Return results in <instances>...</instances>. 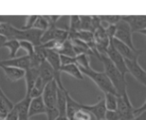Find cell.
Here are the masks:
<instances>
[{"instance_id":"obj_1","label":"cell","mask_w":146,"mask_h":120,"mask_svg":"<svg viewBox=\"0 0 146 120\" xmlns=\"http://www.w3.org/2000/svg\"><path fill=\"white\" fill-rule=\"evenodd\" d=\"M43 33H44L43 31L37 30L34 28L28 29V30L16 28L8 22H4V25L0 30V34L6 37L7 40H10V39H15L18 41L26 40L33 43L35 47L41 44Z\"/></svg>"},{"instance_id":"obj_2","label":"cell","mask_w":146,"mask_h":120,"mask_svg":"<svg viewBox=\"0 0 146 120\" xmlns=\"http://www.w3.org/2000/svg\"><path fill=\"white\" fill-rule=\"evenodd\" d=\"M99 60L103 64L104 72L115 87L118 96H122L123 94L127 93V82H126L125 75L119 71V69L114 65L106 53L100 54Z\"/></svg>"},{"instance_id":"obj_3","label":"cell","mask_w":146,"mask_h":120,"mask_svg":"<svg viewBox=\"0 0 146 120\" xmlns=\"http://www.w3.org/2000/svg\"><path fill=\"white\" fill-rule=\"evenodd\" d=\"M57 85L56 81L53 80L50 83L45 86V89L43 91L42 98L44 101L45 107H46V115L47 120H55L56 117L59 116L58 110H57Z\"/></svg>"},{"instance_id":"obj_4","label":"cell","mask_w":146,"mask_h":120,"mask_svg":"<svg viewBox=\"0 0 146 120\" xmlns=\"http://www.w3.org/2000/svg\"><path fill=\"white\" fill-rule=\"evenodd\" d=\"M80 70H81V72L83 73V75L90 78V79L97 85V87L99 88L102 92H104V94L112 93V94L118 95L115 87L113 86L112 82L110 81V79L108 78V76L106 75V73L104 71H96V70H94L92 67L80 68Z\"/></svg>"},{"instance_id":"obj_5","label":"cell","mask_w":146,"mask_h":120,"mask_svg":"<svg viewBox=\"0 0 146 120\" xmlns=\"http://www.w3.org/2000/svg\"><path fill=\"white\" fill-rule=\"evenodd\" d=\"M132 34L133 33L131 31V28L128 25V23H126L124 20L121 19L116 24V31H115V35H114V38L125 43L126 45H128L133 50H137L135 48V46H134L133 40H132Z\"/></svg>"},{"instance_id":"obj_6","label":"cell","mask_w":146,"mask_h":120,"mask_svg":"<svg viewBox=\"0 0 146 120\" xmlns=\"http://www.w3.org/2000/svg\"><path fill=\"white\" fill-rule=\"evenodd\" d=\"M116 110L119 113L121 120H131L135 117L134 116L135 107H133V105L131 104L128 93L123 94L122 96H118L117 109Z\"/></svg>"},{"instance_id":"obj_7","label":"cell","mask_w":146,"mask_h":120,"mask_svg":"<svg viewBox=\"0 0 146 120\" xmlns=\"http://www.w3.org/2000/svg\"><path fill=\"white\" fill-rule=\"evenodd\" d=\"M69 37V30L68 29L58 28L56 26H49L46 31H44L41 39V43H46L49 41L58 40V41H65Z\"/></svg>"},{"instance_id":"obj_8","label":"cell","mask_w":146,"mask_h":120,"mask_svg":"<svg viewBox=\"0 0 146 120\" xmlns=\"http://www.w3.org/2000/svg\"><path fill=\"white\" fill-rule=\"evenodd\" d=\"M126 67H127L128 73H130L140 84L146 87V70L140 66L138 63V59H134V60H129V59H125Z\"/></svg>"},{"instance_id":"obj_9","label":"cell","mask_w":146,"mask_h":120,"mask_svg":"<svg viewBox=\"0 0 146 120\" xmlns=\"http://www.w3.org/2000/svg\"><path fill=\"white\" fill-rule=\"evenodd\" d=\"M106 54H107V56L110 58V60L113 62V64L119 69V71L121 72L122 74L126 75V74L128 73V70H127L126 63H125V58H124V57L118 52L117 49L114 47L113 43H112V39H111V41H110L109 47H108L107 51H106Z\"/></svg>"},{"instance_id":"obj_10","label":"cell","mask_w":146,"mask_h":120,"mask_svg":"<svg viewBox=\"0 0 146 120\" xmlns=\"http://www.w3.org/2000/svg\"><path fill=\"white\" fill-rule=\"evenodd\" d=\"M121 19L128 23L132 33L146 29V15H122Z\"/></svg>"},{"instance_id":"obj_11","label":"cell","mask_w":146,"mask_h":120,"mask_svg":"<svg viewBox=\"0 0 146 120\" xmlns=\"http://www.w3.org/2000/svg\"><path fill=\"white\" fill-rule=\"evenodd\" d=\"M0 66H11V67L27 70L31 68V56L24 55V56L15 57V58L12 59H1L0 60Z\"/></svg>"},{"instance_id":"obj_12","label":"cell","mask_w":146,"mask_h":120,"mask_svg":"<svg viewBox=\"0 0 146 120\" xmlns=\"http://www.w3.org/2000/svg\"><path fill=\"white\" fill-rule=\"evenodd\" d=\"M112 43H113L114 47L117 49V51L124 57L125 59H129V60H134V59H138L140 54L139 50H133L130 48L128 45L125 43L121 42V41L117 40V39L113 38L112 39Z\"/></svg>"},{"instance_id":"obj_13","label":"cell","mask_w":146,"mask_h":120,"mask_svg":"<svg viewBox=\"0 0 146 120\" xmlns=\"http://www.w3.org/2000/svg\"><path fill=\"white\" fill-rule=\"evenodd\" d=\"M84 106H85L86 109H88L89 111H91L94 114V116H95L97 120L105 119V114L106 111H107V108H106L104 97H99L98 98V101L96 103L90 104V105L84 104Z\"/></svg>"},{"instance_id":"obj_14","label":"cell","mask_w":146,"mask_h":120,"mask_svg":"<svg viewBox=\"0 0 146 120\" xmlns=\"http://www.w3.org/2000/svg\"><path fill=\"white\" fill-rule=\"evenodd\" d=\"M39 77V68H29L25 71V82H26V94L25 96L30 97V93Z\"/></svg>"},{"instance_id":"obj_15","label":"cell","mask_w":146,"mask_h":120,"mask_svg":"<svg viewBox=\"0 0 146 120\" xmlns=\"http://www.w3.org/2000/svg\"><path fill=\"white\" fill-rule=\"evenodd\" d=\"M39 114H46V107L42 96L36 98H32L29 105V118H32Z\"/></svg>"},{"instance_id":"obj_16","label":"cell","mask_w":146,"mask_h":120,"mask_svg":"<svg viewBox=\"0 0 146 120\" xmlns=\"http://www.w3.org/2000/svg\"><path fill=\"white\" fill-rule=\"evenodd\" d=\"M31 98L25 96L22 100L15 103L14 108L18 114V120H30L29 118V105H30Z\"/></svg>"},{"instance_id":"obj_17","label":"cell","mask_w":146,"mask_h":120,"mask_svg":"<svg viewBox=\"0 0 146 120\" xmlns=\"http://www.w3.org/2000/svg\"><path fill=\"white\" fill-rule=\"evenodd\" d=\"M3 70L5 76L11 82H16L25 77V71L26 70L20 69V68L11 67V66H0Z\"/></svg>"},{"instance_id":"obj_18","label":"cell","mask_w":146,"mask_h":120,"mask_svg":"<svg viewBox=\"0 0 146 120\" xmlns=\"http://www.w3.org/2000/svg\"><path fill=\"white\" fill-rule=\"evenodd\" d=\"M39 77L44 82L45 85L54 80V72L51 65L47 61H44L39 67Z\"/></svg>"},{"instance_id":"obj_19","label":"cell","mask_w":146,"mask_h":120,"mask_svg":"<svg viewBox=\"0 0 146 120\" xmlns=\"http://www.w3.org/2000/svg\"><path fill=\"white\" fill-rule=\"evenodd\" d=\"M14 105L10 98L7 97V95L4 93L2 88L0 87V113L4 116H7V114L10 113L14 109Z\"/></svg>"},{"instance_id":"obj_20","label":"cell","mask_w":146,"mask_h":120,"mask_svg":"<svg viewBox=\"0 0 146 120\" xmlns=\"http://www.w3.org/2000/svg\"><path fill=\"white\" fill-rule=\"evenodd\" d=\"M66 97H67V107H66V116L69 120L73 119V116L80 108L82 107V103L76 101L72 96L69 94V92L67 91L66 93Z\"/></svg>"},{"instance_id":"obj_21","label":"cell","mask_w":146,"mask_h":120,"mask_svg":"<svg viewBox=\"0 0 146 120\" xmlns=\"http://www.w3.org/2000/svg\"><path fill=\"white\" fill-rule=\"evenodd\" d=\"M67 90L58 87L57 89V110L60 116H66V107H67Z\"/></svg>"},{"instance_id":"obj_22","label":"cell","mask_w":146,"mask_h":120,"mask_svg":"<svg viewBox=\"0 0 146 120\" xmlns=\"http://www.w3.org/2000/svg\"><path fill=\"white\" fill-rule=\"evenodd\" d=\"M61 72H62V73L68 74V75L72 76V77L76 78V79H78V80L84 79L83 73L81 72V70H80V68L78 67L77 64H69V65L62 66Z\"/></svg>"},{"instance_id":"obj_23","label":"cell","mask_w":146,"mask_h":120,"mask_svg":"<svg viewBox=\"0 0 146 120\" xmlns=\"http://www.w3.org/2000/svg\"><path fill=\"white\" fill-rule=\"evenodd\" d=\"M72 120H97L94 114L88 109H86L84 104H82V107L74 114Z\"/></svg>"},{"instance_id":"obj_24","label":"cell","mask_w":146,"mask_h":120,"mask_svg":"<svg viewBox=\"0 0 146 120\" xmlns=\"http://www.w3.org/2000/svg\"><path fill=\"white\" fill-rule=\"evenodd\" d=\"M4 48H7L9 51V59L15 58L17 52L20 49V44H19L18 40H15V39H10V40H7L6 42L3 44Z\"/></svg>"},{"instance_id":"obj_25","label":"cell","mask_w":146,"mask_h":120,"mask_svg":"<svg viewBox=\"0 0 146 120\" xmlns=\"http://www.w3.org/2000/svg\"><path fill=\"white\" fill-rule=\"evenodd\" d=\"M104 99L107 110H116L117 109V100L118 95L112 93H105L104 94Z\"/></svg>"},{"instance_id":"obj_26","label":"cell","mask_w":146,"mask_h":120,"mask_svg":"<svg viewBox=\"0 0 146 120\" xmlns=\"http://www.w3.org/2000/svg\"><path fill=\"white\" fill-rule=\"evenodd\" d=\"M76 64L79 68H89L90 66V60L89 55L87 54H79L76 56Z\"/></svg>"},{"instance_id":"obj_27","label":"cell","mask_w":146,"mask_h":120,"mask_svg":"<svg viewBox=\"0 0 146 120\" xmlns=\"http://www.w3.org/2000/svg\"><path fill=\"white\" fill-rule=\"evenodd\" d=\"M70 32H77L81 30V22H80V16L78 15H72L70 17V27L68 29Z\"/></svg>"},{"instance_id":"obj_28","label":"cell","mask_w":146,"mask_h":120,"mask_svg":"<svg viewBox=\"0 0 146 120\" xmlns=\"http://www.w3.org/2000/svg\"><path fill=\"white\" fill-rule=\"evenodd\" d=\"M19 44H20V49H22L26 55L28 56H32L35 52V46L33 43L29 42V41L26 40H22V41H19Z\"/></svg>"},{"instance_id":"obj_29","label":"cell","mask_w":146,"mask_h":120,"mask_svg":"<svg viewBox=\"0 0 146 120\" xmlns=\"http://www.w3.org/2000/svg\"><path fill=\"white\" fill-rule=\"evenodd\" d=\"M80 22H81V30L93 32L92 16H80Z\"/></svg>"},{"instance_id":"obj_30","label":"cell","mask_w":146,"mask_h":120,"mask_svg":"<svg viewBox=\"0 0 146 120\" xmlns=\"http://www.w3.org/2000/svg\"><path fill=\"white\" fill-rule=\"evenodd\" d=\"M33 28L37 29V30L43 31V32L46 31L47 29L49 28V24H48V21H47L46 18H45V16H41V15L38 16V18H37Z\"/></svg>"},{"instance_id":"obj_31","label":"cell","mask_w":146,"mask_h":120,"mask_svg":"<svg viewBox=\"0 0 146 120\" xmlns=\"http://www.w3.org/2000/svg\"><path fill=\"white\" fill-rule=\"evenodd\" d=\"M102 23L105 22L107 25H116L120 20H121V16L120 15H102L100 16Z\"/></svg>"},{"instance_id":"obj_32","label":"cell","mask_w":146,"mask_h":120,"mask_svg":"<svg viewBox=\"0 0 146 120\" xmlns=\"http://www.w3.org/2000/svg\"><path fill=\"white\" fill-rule=\"evenodd\" d=\"M37 18H38V15H28V16L25 18V23L21 29H24V30L32 29L33 27H34V24H35V22H36Z\"/></svg>"},{"instance_id":"obj_33","label":"cell","mask_w":146,"mask_h":120,"mask_svg":"<svg viewBox=\"0 0 146 120\" xmlns=\"http://www.w3.org/2000/svg\"><path fill=\"white\" fill-rule=\"evenodd\" d=\"M106 120H121L117 110H107L105 114Z\"/></svg>"},{"instance_id":"obj_34","label":"cell","mask_w":146,"mask_h":120,"mask_svg":"<svg viewBox=\"0 0 146 120\" xmlns=\"http://www.w3.org/2000/svg\"><path fill=\"white\" fill-rule=\"evenodd\" d=\"M61 59V65H69V64H76V57L65 56V55H60Z\"/></svg>"},{"instance_id":"obj_35","label":"cell","mask_w":146,"mask_h":120,"mask_svg":"<svg viewBox=\"0 0 146 120\" xmlns=\"http://www.w3.org/2000/svg\"><path fill=\"white\" fill-rule=\"evenodd\" d=\"M45 18L48 21L49 26H55V24L58 22L59 19L62 18V16H60V15H47V16H45Z\"/></svg>"},{"instance_id":"obj_36","label":"cell","mask_w":146,"mask_h":120,"mask_svg":"<svg viewBox=\"0 0 146 120\" xmlns=\"http://www.w3.org/2000/svg\"><path fill=\"white\" fill-rule=\"evenodd\" d=\"M144 112H146V99L145 101H144V103L142 104L140 107L138 108H135V110H134V116H139L141 115V114H143Z\"/></svg>"},{"instance_id":"obj_37","label":"cell","mask_w":146,"mask_h":120,"mask_svg":"<svg viewBox=\"0 0 146 120\" xmlns=\"http://www.w3.org/2000/svg\"><path fill=\"white\" fill-rule=\"evenodd\" d=\"M6 120H18V114H17V111L15 108L10 112V113L7 114Z\"/></svg>"},{"instance_id":"obj_38","label":"cell","mask_w":146,"mask_h":120,"mask_svg":"<svg viewBox=\"0 0 146 120\" xmlns=\"http://www.w3.org/2000/svg\"><path fill=\"white\" fill-rule=\"evenodd\" d=\"M6 41H7V38H6V37L0 34V49L3 48V44H4V43L6 42Z\"/></svg>"},{"instance_id":"obj_39","label":"cell","mask_w":146,"mask_h":120,"mask_svg":"<svg viewBox=\"0 0 146 120\" xmlns=\"http://www.w3.org/2000/svg\"><path fill=\"white\" fill-rule=\"evenodd\" d=\"M131 120H146V112H144L143 114H141L139 116H136V117H134Z\"/></svg>"},{"instance_id":"obj_40","label":"cell","mask_w":146,"mask_h":120,"mask_svg":"<svg viewBox=\"0 0 146 120\" xmlns=\"http://www.w3.org/2000/svg\"><path fill=\"white\" fill-rule=\"evenodd\" d=\"M55 120H69V119L67 118V116H60L59 115L58 117H56V119Z\"/></svg>"},{"instance_id":"obj_41","label":"cell","mask_w":146,"mask_h":120,"mask_svg":"<svg viewBox=\"0 0 146 120\" xmlns=\"http://www.w3.org/2000/svg\"><path fill=\"white\" fill-rule=\"evenodd\" d=\"M138 33H141V34H143V35H145V36H146V29H143V30L139 31Z\"/></svg>"},{"instance_id":"obj_42","label":"cell","mask_w":146,"mask_h":120,"mask_svg":"<svg viewBox=\"0 0 146 120\" xmlns=\"http://www.w3.org/2000/svg\"><path fill=\"white\" fill-rule=\"evenodd\" d=\"M30 120H31V119H30Z\"/></svg>"}]
</instances>
